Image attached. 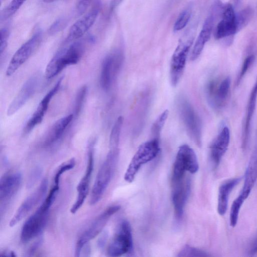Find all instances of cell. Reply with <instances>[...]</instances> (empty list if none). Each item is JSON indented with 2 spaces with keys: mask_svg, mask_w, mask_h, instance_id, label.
Masks as SVG:
<instances>
[{
  "mask_svg": "<svg viewBox=\"0 0 257 257\" xmlns=\"http://www.w3.org/2000/svg\"><path fill=\"white\" fill-rule=\"evenodd\" d=\"M48 188V180L44 178L38 188L21 204L10 222L13 227L21 221L45 196Z\"/></svg>",
  "mask_w": 257,
  "mask_h": 257,
  "instance_id": "5bb4252c",
  "label": "cell"
},
{
  "mask_svg": "<svg viewBox=\"0 0 257 257\" xmlns=\"http://www.w3.org/2000/svg\"><path fill=\"white\" fill-rule=\"evenodd\" d=\"M83 53V45L79 42H74L68 47L58 51L46 68V78L50 79L58 75L67 66L77 63Z\"/></svg>",
  "mask_w": 257,
  "mask_h": 257,
  "instance_id": "3957f363",
  "label": "cell"
},
{
  "mask_svg": "<svg viewBox=\"0 0 257 257\" xmlns=\"http://www.w3.org/2000/svg\"><path fill=\"white\" fill-rule=\"evenodd\" d=\"M192 10V6L189 5L180 14L174 25V32L180 31L186 27L191 18Z\"/></svg>",
  "mask_w": 257,
  "mask_h": 257,
  "instance_id": "f1b7e54d",
  "label": "cell"
},
{
  "mask_svg": "<svg viewBox=\"0 0 257 257\" xmlns=\"http://www.w3.org/2000/svg\"><path fill=\"white\" fill-rule=\"evenodd\" d=\"M241 179L240 177L229 179L220 185L217 202V212L220 215H223L226 213L230 194Z\"/></svg>",
  "mask_w": 257,
  "mask_h": 257,
  "instance_id": "484cf974",
  "label": "cell"
},
{
  "mask_svg": "<svg viewBox=\"0 0 257 257\" xmlns=\"http://www.w3.org/2000/svg\"><path fill=\"white\" fill-rule=\"evenodd\" d=\"M168 114V110L167 109L165 110L158 116L153 123L151 128V133L153 138H159L160 133L167 119Z\"/></svg>",
  "mask_w": 257,
  "mask_h": 257,
  "instance_id": "f546056e",
  "label": "cell"
},
{
  "mask_svg": "<svg viewBox=\"0 0 257 257\" xmlns=\"http://www.w3.org/2000/svg\"><path fill=\"white\" fill-rule=\"evenodd\" d=\"M257 100V78L248 98L242 135V148L245 150L248 145L252 116Z\"/></svg>",
  "mask_w": 257,
  "mask_h": 257,
  "instance_id": "603a6c76",
  "label": "cell"
},
{
  "mask_svg": "<svg viewBox=\"0 0 257 257\" xmlns=\"http://www.w3.org/2000/svg\"><path fill=\"white\" fill-rule=\"evenodd\" d=\"M73 114H70L58 119L52 126L43 141L44 147H49L55 144L61 138L65 131L71 123Z\"/></svg>",
  "mask_w": 257,
  "mask_h": 257,
  "instance_id": "d4e9b609",
  "label": "cell"
},
{
  "mask_svg": "<svg viewBox=\"0 0 257 257\" xmlns=\"http://www.w3.org/2000/svg\"><path fill=\"white\" fill-rule=\"evenodd\" d=\"M46 3H51L54 2L56 0H43Z\"/></svg>",
  "mask_w": 257,
  "mask_h": 257,
  "instance_id": "f6af8a7d",
  "label": "cell"
},
{
  "mask_svg": "<svg viewBox=\"0 0 257 257\" xmlns=\"http://www.w3.org/2000/svg\"><path fill=\"white\" fill-rule=\"evenodd\" d=\"M190 190V181L185 177L180 179L172 180V200L177 219H180L183 215Z\"/></svg>",
  "mask_w": 257,
  "mask_h": 257,
  "instance_id": "9a60e30c",
  "label": "cell"
},
{
  "mask_svg": "<svg viewBox=\"0 0 257 257\" xmlns=\"http://www.w3.org/2000/svg\"><path fill=\"white\" fill-rule=\"evenodd\" d=\"M75 165V160L72 158L63 164L61 165L58 168L54 176V184L59 185L60 178L61 175L65 172L69 171L74 168Z\"/></svg>",
  "mask_w": 257,
  "mask_h": 257,
  "instance_id": "836d02e7",
  "label": "cell"
},
{
  "mask_svg": "<svg viewBox=\"0 0 257 257\" xmlns=\"http://www.w3.org/2000/svg\"><path fill=\"white\" fill-rule=\"evenodd\" d=\"M249 252L252 255L257 253V234L251 245Z\"/></svg>",
  "mask_w": 257,
  "mask_h": 257,
  "instance_id": "b9f144b4",
  "label": "cell"
},
{
  "mask_svg": "<svg viewBox=\"0 0 257 257\" xmlns=\"http://www.w3.org/2000/svg\"><path fill=\"white\" fill-rule=\"evenodd\" d=\"M221 15V20L218 23L214 33V37L217 40L231 36L237 32L236 14L231 4L223 5Z\"/></svg>",
  "mask_w": 257,
  "mask_h": 257,
  "instance_id": "e0dca14e",
  "label": "cell"
},
{
  "mask_svg": "<svg viewBox=\"0 0 257 257\" xmlns=\"http://www.w3.org/2000/svg\"><path fill=\"white\" fill-rule=\"evenodd\" d=\"M42 172V169L40 167H36L33 170L29 177V181H28L27 186L29 188L34 185L41 176Z\"/></svg>",
  "mask_w": 257,
  "mask_h": 257,
  "instance_id": "8d00e7d4",
  "label": "cell"
},
{
  "mask_svg": "<svg viewBox=\"0 0 257 257\" xmlns=\"http://www.w3.org/2000/svg\"><path fill=\"white\" fill-rule=\"evenodd\" d=\"M253 15V10L248 6L236 14L237 32L245 27L251 20Z\"/></svg>",
  "mask_w": 257,
  "mask_h": 257,
  "instance_id": "4316f807",
  "label": "cell"
},
{
  "mask_svg": "<svg viewBox=\"0 0 257 257\" xmlns=\"http://www.w3.org/2000/svg\"><path fill=\"white\" fill-rule=\"evenodd\" d=\"M123 0H111L109 3V9L110 11H113L117 8L122 2Z\"/></svg>",
  "mask_w": 257,
  "mask_h": 257,
  "instance_id": "60d3db41",
  "label": "cell"
},
{
  "mask_svg": "<svg viewBox=\"0 0 257 257\" xmlns=\"http://www.w3.org/2000/svg\"><path fill=\"white\" fill-rule=\"evenodd\" d=\"M106 237H107V234L106 233H103L101 235V236L100 237V238H99V239L98 240V245L99 246V247L101 248L102 247H103L104 246V245L105 244V243L106 242Z\"/></svg>",
  "mask_w": 257,
  "mask_h": 257,
  "instance_id": "7bdbcfd3",
  "label": "cell"
},
{
  "mask_svg": "<svg viewBox=\"0 0 257 257\" xmlns=\"http://www.w3.org/2000/svg\"><path fill=\"white\" fill-rule=\"evenodd\" d=\"M87 90V88L86 85L82 86L79 89L75 100L74 115L77 116L79 115L84 103Z\"/></svg>",
  "mask_w": 257,
  "mask_h": 257,
  "instance_id": "d6a6232c",
  "label": "cell"
},
{
  "mask_svg": "<svg viewBox=\"0 0 257 257\" xmlns=\"http://www.w3.org/2000/svg\"><path fill=\"white\" fill-rule=\"evenodd\" d=\"M123 120L122 116H119L112 127L109 137V149L118 148Z\"/></svg>",
  "mask_w": 257,
  "mask_h": 257,
  "instance_id": "83f0119b",
  "label": "cell"
},
{
  "mask_svg": "<svg viewBox=\"0 0 257 257\" xmlns=\"http://www.w3.org/2000/svg\"><path fill=\"white\" fill-rule=\"evenodd\" d=\"M177 103L180 116L188 135L197 146L201 147L202 125L199 116L188 99L184 96H180Z\"/></svg>",
  "mask_w": 257,
  "mask_h": 257,
  "instance_id": "8992f818",
  "label": "cell"
},
{
  "mask_svg": "<svg viewBox=\"0 0 257 257\" xmlns=\"http://www.w3.org/2000/svg\"><path fill=\"white\" fill-rule=\"evenodd\" d=\"M230 79L225 77L220 81L212 79L209 81L206 87V94L210 104L215 108L222 107L229 95Z\"/></svg>",
  "mask_w": 257,
  "mask_h": 257,
  "instance_id": "2e32d148",
  "label": "cell"
},
{
  "mask_svg": "<svg viewBox=\"0 0 257 257\" xmlns=\"http://www.w3.org/2000/svg\"><path fill=\"white\" fill-rule=\"evenodd\" d=\"M91 0H78L76 5V10L79 15L83 14L87 10Z\"/></svg>",
  "mask_w": 257,
  "mask_h": 257,
  "instance_id": "f35d334b",
  "label": "cell"
},
{
  "mask_svg": "<svg viewBox=\"0 0 257 257\" xmlns=\"http://www.w3.org/2000/svg\"><path fill=\"white\" fill-rule=\"evenodd\" d=\"M66 24L64 19H59L56 20L50 28L49 32L52 34L57 33L65 27Z\"/></svg>",
  "mask_w": 257,
  "mask_h": 257,
  "instance_id": "74e56055",
  "label": "cell"
},
{
  "mask_svg": "<svg viewBox=\"0 0 257 257\" xmlns=\"http://www.w3.org/2000/svg\"><path fill=\"white\" fill-rule=\"evenodd\" d=\"M119 156V149H109L105 160L96 175L90 196V204L94 205L102 198L115 169Z\"/></svg>",
  "mask_w": 257,
  "mask_h": 257,
  "instance_id": "7a4b0ae2",
  "label": "cell"
},
{
  "mask_svg": "<svg viewBox=\"0 0 257 257\" xmlns=\"http://www.w3.org/2000/svg\"><path fill=\"white\" fill-rule=\"evenodd\" d=\"M216 16L210 12V14L205 20L203 27L200 31L192 49L190 59L195 60L201 54L205 44L209 40L213 27Z\"/></svg>",
  "mask_w": 257,
  "mask_h": 257,
  "instance_id": "cb8c5ba5",
  "label": "cell"
},
{
  "mask_svg": "<svg viewBox=\"0 0 257 257\" xmlns=\"http://www.w3.org/2000/svg\"><path fill=\"white\" fill-rule=\"evenodd\" d=\"M26 0H12L1 14V20H6L14 14L20 8Z\"/></svg>",
  "mask_w": 257,
  "mask_h": 257,
  "instance_id": "4dcf8cb0",
  "label": "cell"
},
{
  "mask_svg": "<svg viewBox=\"0 0 257 257\" xmlns=\"http://www.w3.org/2000/svg\"><path fill=\"white\" fill-rule=\"evenodd\" d=\"M39 78L37 76H33L24 83L9 105L7 110V114L8 116L15 113L34 94L38 85Z\"/></svg>",
  "mask_w": 257,
  "mask_h": 257,
  "instance_id": "ffe728a7",
  "label": "cell"
},
{
  "mask_svg": "<svg viewBox=\"0 0 257 257\" xmlns=\"http://www.w3.org/2000/svg\"><path fill=\"white\" fill-rule=\"evenodd\" d=\"M120 208L119 205L109 206L96 217L79 237L75 249L76 256H80L81 251L83 246L101 232L111 216L117 212Z\"/></svg>",
  "mask_w": 257,
  "mask_h": 257,
  "instance_id": "ba28073f",
  "label": "cell"
},
{
  "mask_svg": "<svg viewBox=\"0 0 257 257\" xmlns=\"http://www.w3.org/2000/svg\"><path fill=\"white\" fill-rule=\"evenodd\" d=\"M199 164L194 151L188 145H181L177 152L173 165L172 180L180 179L185 176L186 172L196 173Z\"/></svg>",
  "mask_w": 257,
  "mask_h": 257,
  "instance_id": "52a82bcc",
  "label": "cell"
},
{
  "mask_svg": "<svg viewBox=\"0 0 257 257\" xmlns=\"http://www.w3.org/2000/svg\"><path fill=\"white\" fill-rule=\"evenodd\" d=\"M94 140H92L88 145L86 169L77 187V197L70 209V212L72 214L75 213L81 207L88 195L94 168Z\"/></svg>",
  "mask_w": 257,
  "mask_h": 257,
  "instance_id": "4fadbf2b",
  "label": "cell"
},
{
  "mask_svg": "<svg viewBox=\"0 0 257 257\" xmlns=\"http://www.w3.org/2000/svg\"><path fill=\"white\" fill-rule=\"evenodd\" d=\"M254 59L255 56L253 54L250 55L245 58L239 73L236 84H238L240 83V81L244 77L251 64L253 63Z\"/></svg>",
  "mask_w": 257,
  "mask_h": 257,
  "instance_id": "e575fe53",
  "label": "cell"
},
{
  "mask_svg": "<svg viewBox=\"0 0 257 257\" xmlns=\"http://www.w3.org/2000/svg\"><path fill=\"white\" fill-rule=\"evenodd\" d=\"M159 151V139L153 138L141 145L127 168L124 180L132 182L142 166L155 158Z\"/></svg>",
  "mask_w": 257,
  "mask_h": 257,
  "instance_id": "5b68a950",
  "label": "cell"
},
{
  "mask_svg": "<svg viewBox=\"0 0 257 257\" xmlns=\"http://www.w3.org/2000/svg\"><path fill=\"white\" fill-rule=\"evenodd\" d=\"M133 248L130 224L126 220H122L118 224L114 236L108 246L107 254L110 256H120L131 252Z\"/></svg>",
  "mask_w": 257,
  "mask_h": 257,
  "instance_id": "9c48e42d",
  "label": "cell"
},
{
  "mask_svg": "<svg viewBox=\"0 0 257 257\" xmlns=\"http://www.w3.org/2000/svg\"><path fill=\"white\" fill-rule=\"evenodd\" d=\"M210 255L204 250L192 247L189 245H185L178 253V256H208Z\"/></svg>",
  "mask_w": 257,
  "mask_h": 257,
  "instance_id": "1f68e13d",
  "label": "cell"
},
{
  "mask_svg": "<svg viewBox=\"0 0 257 257\" xmlns=\"http://www.w3.org/2000/svg\"><path fill=\"white\" fill-rule=\"evenodd\" d=\"M63 80L61 77L55 85L44 96L40 102L37 108L26 123L23 132L24 134L29 133L36 126L40 123L48 108L50 102L53 96L58 91Z\"/></svg>",
  "mask_w": 257,
  "mask_h": 257,
  "instance_id": "ac0fdd59",
  "label": "cell"
},
{
  "mask_svg": "<svg viewBox=\"0 0 257 257\" xmlns=\"http://www.w3.org/2000/svg\"><path fill=\"white\" fill-rule=\"evenodd\" d=\"M41 40V32L38 31L17 50L8 66L7 76L13 75L31 56L39 47Z\"/></svg>",
  "mask_w": 257,
  "mask_h": 257,
  "instance_id": "8fae6325",
  "label": "cell"
},
{
  "mask_svg": "<svg viewBox=\"0 0 257 257\" xmlns=\"http://www.w3.org/2000/svg\"><path fill=\"white\" fill-rule=\"evenodd\" d=\"M42 241L41 239H39L37 242L34 243L28 251V255H31L34 253L36 250L39 247L40 245H41Z\"/></svg>",
  "mask_w": 257,
  "mask_h": 257,
  "instance_id": "ab89813d",
  "label": "cell"
},
{
  "mask_svg": "<svg viewBox=\"0 0 257 257\" xmlns=\"http://www.w3.org/2000/svg\"><path fill=\"white\" fill-rule=\"evenodd\" d=\"M1 42H0V54L4 52L7 48L8 39L9 37V31L7 28H4L1 30Z\"/></svg>",
  "mask_w": 257,
  "mask_h": 257,
  "instance_id": "d590c367",
  "label": "cell"
},
{
  "mask_svg": "<svg viewBox=\"0 0 257 257\" xmlns=\"http://www.w3.org/2000/svg\"><path fill=\"white\" fill-rule=\"evenodd\" d=\"M123 58V53L120 49L115 50L104 58L100 76V85L104 90L110 88L121 67Z\"/></svg>",
  "mask_w": 257,
  "mask_h": 257,
  "instance_id": "30bf717a",
  "label": "cell"
},
{
  "mask_svg": "<svg viewBox=\"0 0 257 257\" xmlns=\"http://www.w3.org/2000/svg\"><path fill=\"white\" fill-rule=\"evenodd\" d=\"M59 187L54 185L36 211L25 222L21 232V240L27 243L42 233L48 217L50 207L56 197Z\"/></svg>",
  "mask_w": 257,
  "mask_h": 257,
  "instance_id": "6da1fadb",
  "label": "cell"
},
{
  "mask_svg": "<svg viewBox=\"0 0 257 257\" xmlns=\"http://www.w3.org/2000/svg\"><path fill=\"white\" fill-rule=\"evenodd\" d=\"M230 131L227 126H223L210 146V159L215 168L219 164L226 153L230 142Z\"/></svg>",
  "mask_w": 257,
  "mask_h": 257,
  "instance_id": "44dd1931",
  "label": "cell"
},
{
  "mask_svg": "<svg viewBox=\"0 0 257 257\" xmlns=\"http://www.w3.org/2000/svg\"><path fill=\"white\" fill-rule=\"evenodd\" d=\"M22 180V176L19 172L5 174L0 181L1 205L7 204L18 191Z\"/></svg>",
  "mask_w": 257,
  "mask_h": 257,
  "instance_id": "7402d4cb",
  "label": "cell"
},
{
  "mask_svg": "<svg viewBox=\"0 0 257 257\" xmlns=\"http://www.w3.org/2000/svg\"><path fill=\"white\" fill-rule=\"evenodd\" d=\"M100 11L99 4H96L87 13L78 20L70 28L67 41L78 39L83 36L96 21Z\"/></svg>",
  "mask_w": 257,
  "mask_h": 257,
  "instance_id": "d6986e66",
  "label": "cell"
},
{
  "mask_svg": "<svg viewBox=\"0 0 257 257\" xmlns=\"http://www.w3.org/2000/svg\"><path fill=\"white\" fill-rule=\"evenodd\" d=\"M0 1H1V3H2L3 1H5V0H0Z\"/></svg>",
  "mask_w": 257,
  "mask_h": 257,
  "instance_id": "bcb514c9",
  "label": "cell"
},
{
  "mask_svg": "<svg viewBox=\"0 0 257 257\" xmlns=\"http://www.w3.org/2000/svg\"><path fill=\"white\" fill-rule=\"evenodd\" d=\"M193 42V38L181 41L173 54L170 63V75L171 82L173 86L177 85L183 75L187 55Z\"/></svg>",
  "mask_w": 257,
  "mask_h": 257,
  "instance_id": "7c38bea8",
  "label": "cell"
},
{
  "mask_svg": "<svg viewBox=\"0 0 257 257\" xmlns=\"http://www.w3.org/2000/svg\"><path fill=\"white\" fill-rule=\"evenodd\" d=\"M257 180V150H255L249 161L246 168L244 181L242 190L234 200L231 206L229 220L230 224L234 227L237 223L239 213L242 205L248 197Z\"/></svg>",
  "mask_w": 257,
  "mask_h": 257,
  "instance_id": "277c9868",
  "label": "cell"
},
{
  "mask_svg": "<svg viewBox=\"0 0 257 257\" xmlns=\"http://www.w3.org/2000/svg\"><path fill=\"white\" fill-rule=\"evenodd\" d=\"M3 255L15 256L16 254L13 251H8L4 252Z\"/></svg>",
  "mask_w": 257,
  "mask_h": 257,
  "instance_id": "ee69618b",
  "label": "cell"
}]
</instances>
